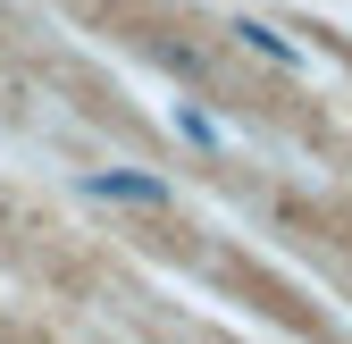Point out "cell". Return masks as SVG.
Returning a JSON list of instances; mask_svg holds the SVG:
<instances>
[{
  "mask_svg": "<svg viewBox=\"0 0 352 344\" xmlns=\"http://www.w3.org/2000/svg\"><path fill=\"white\" fill-rule=\"evenodd\" d=\"M76 193L109 210H168V177H151V168H84Z\"/></svg>",
  "mask_w": 352,
  "mask_h": 344,
  "instance_id": "6da1fadb",
  "label": "cell"
},
{
  "mask_svg": "<svg viewBox=\"0 0 352 344\" xmlns=\"http://www.w3.org/2000/svg\"><path fill=\"white\" fill-rule=\"evenodd\" d=\"M235 42H243V51H260V59H277V67H302V42L277 34L269 17H235Z\"/></svg>",
  "mask_w": 352,
  "mask_h": 344,
  "instance_id": "7a4b0ae2",
  "label": "cell"
},
{
  "mask_svg": "<svg viewBox=\"0 0 352 344\" xmlns=\"http://www.w3.org/2000/svg\"><path fill=\"white\" fill-rule=\"evenodd\" d=\"M176 135H185L193 151H227V126H218L210 109H193V101H176Z\"/></svg>",
  "mask_w": 352,
  "mask_h": 344,
  "instance_id": "3957f363",
  "label": "cell"
}]
</instances>
